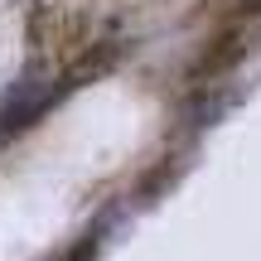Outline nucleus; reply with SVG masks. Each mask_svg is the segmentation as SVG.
Segmentation results:
<instances>
[{
  "instance_id": "nucleus-1",
  "label": "nucleus",
  "mask_w": 261,
  "mask_h": 261,
  "mask_svg": "<svg viewBox=\"0 0 261 261\" xmlns=\"http://www.w3.org/2000/svg\"><path fill=\"white\" fill-rule=\"evenodd\" d=\"M54 102H58V83H44V73L29 68V73L10 87V97L0 102V145H5L10 136H19L24 126H34Z\"/></svg>"
},
{
  "instance_id": "nucleus-2",
  "label": "nucleus",
  "mask_w": 261,
  "mask_h": 261,
  "mask_svg": "<svg viewBox=\"0 0 261 261\" xmlns=\"http://www.w3.org/2000/svg\"><path fill=\"white\" fill-rule=\"evenodd\" d=\"M121 54H126V44H116V39H97V44H87L83 54H77L73 63L58 73V97H63V92H73V87L97 83L102 73H112V68L121 63Z\"/></svg>"
},
{
  "instance_id": "nucleus-3",
  "label": "nucleus",
  "mask_w": 261,
  "mask_h": 261,
  "mask_svg": "<svg viewBox=\"0 0 261 261\" xmlns=\"http://www.w3.org/2000/svg\"><path fill=\"white\" fill-rule=\"evenodd\" d=\"M247 58V34L242 29H227V34H218L213 44L203 48V58L194 63V83H208V77H223V73H232L237 63Z\"/></svg>"
},
{
  "instance_id": "nucleus-4",
  "label": "nucleus",
  "mask_w": 261,
  "mask_h": 261,
  "mask_svg": "<svg viewBox=\"0 0 261 261\" xmlns=\"http://www.w3.org/2000/svg\"><path fill=\"white\" fill-rule=\"evenodd\" d=\"M92 252H97V237H87V242H83V247H73L63 261H92Z\"/></svg>"
},
{
  "instance_id": "nucleus-5",
  "label": "nucleus",
  "mask_w": 261,
  "mask_h": 261,
  "mask_svg": "<svg viewBox=\"0 0 261 261\" xmlns=\"http://www.w3.org/2000/svg\"><path fill=\"white\" fill-rule=\"evenodd\" d=\"M242 10H261V0H242Z\"/></svg>"
}]
</instances>
